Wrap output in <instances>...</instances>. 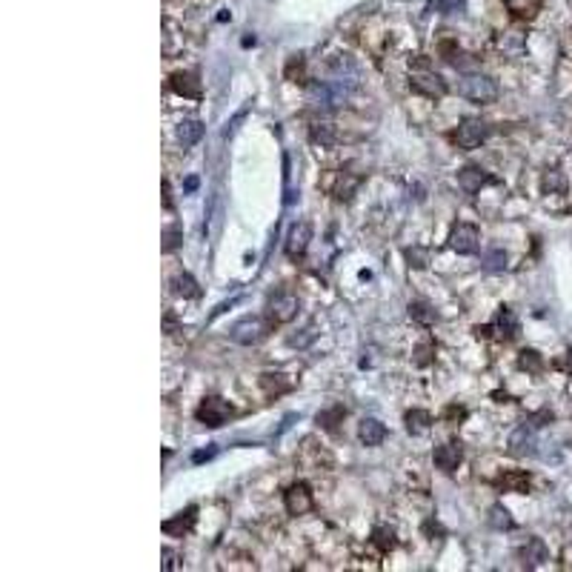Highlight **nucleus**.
Segmentation results:
<instances>
[{"label":"nucleus","mask_w":572,"mask_h":572,"mask_svg":"<svg viewBox=\"0 0 572 572\" xmlns=\"http://www.w3.org/2000/svg\"><path fill=\"white\" fill-rule=\"evenodd\" d=\"M195 418L201 424H207V427H224L232 418V407L227 401H221V398H204L198 412H195Z\"/></svg>","instance_id":"nucleus-7"},{"label":"nucleus","mask_w":572,"mask_h":572,"mask_svg":"<svg viewBox=\"0 0 572 572\" xmlns=\"http://www.w3.org/2000/svg\"><path fill=\"white\" fill-rule=\"evenodd\" d=\"M372 544L380 549V552H390L395 546V529L392 526H375L372 529Z\"/></svg>","instance_id":"nucleus-27"},{"label":"nucleus","mask_w":572,"mask_h":572,"mask_svg":"<svg viewBox=\"0 0 572 572\" xmlns=\"http://www.w3.org/2000/svg\"><path fill=\"white\" fill-rule=\"evenodd\" d=\"M509 452L512 455H535V430L532 424H521L512 438H509Z\"/></svg>","instance_id":"nucleus-13"},{"label":"nucleus","mask_w":572,"mask_h":572,"mask_svg":"<svg viewBox=\"0 0 572 572\" xmlns=\"http://www.w3.org/2000/svg\"><path fill=\"white\" fill-rule=\"evenodd\" d=\"M212 455H215V449H207V452H198V455H195V461L201 464V461H207V458H212Z\"/></svg>","instance_id":"nucleus-40"},{"label":"nucleus","mask_w":572,"mask_h":572,"mask_svg":"<svg viewBox=\"0 0 572 572\" xmlns=\"http://www.w3.org/2000/svg\"><path fill=\"white\" fill-rule=\"evenodd\" d=\"M284 504H286L289 515H306L312 509V492H309V487L306 484H292L284 492Z\"/></svg>","instance_id":"nucleus-10"},{"label":"nucleus","mask_w":572,"mask_h":572,"mask_svg":"<svg viewBox=\"0 0 572 572\" xmlns=\"http://www.w3.org/2000/svg\"><path fill=\"white\" fill-rule=\"evenodd\" d=\"M489 524H492L495 529H512V526H515V521L509 518V512H506L504 506H492V509H489Z\"/></svg>","instance_id":"nucleus-32"},{"label":"nucleus","mask_w":572,"mask_h":572,"mask_svg":"<svg viewBox=\"0 0 572 572\" xmlns=\"http://www.w3.org/2000/svg\"><path fill=\"white\" fill-rule=\"evenodd\" d=\"M495 332H498V338H504V340H512L515 335H518V318H515V312L512 309H501L498 312V318H495V326H492Z\"/></svg>","instance_id":"nucleus-21"},{"label":"nucleus","mask_w":572,"mask_h":572,"mask_svg":"<svg viewBox=\"0 0 572 572\" xmlns=\"http://www.w3.org/2000/svg\"><path fill=\"white\" fill-rule=\"evenodd\" d=\"M358 438L366 447H378V444H384V438H387V427L380 421H375V418H363L360 427H358Z\"/></svg>","instance_id":"nucleus-17"},{"label":"nucleus","mask_w":572,"mask_h":572,"mask_svg":"<svg viewBox=\"0 0 572 572\" xmlns=\"http://www.w3.org/2000/svg\"><path fill=\"white\" fill-rule=\"evenodd\" d=\"M487 135H489V126H487L484 120L467 118V120L458 126V132L452 135V140H455L461 149H478V146L487 140Z\"/></svg>","instance_id":"nucleus-6"},{"label":"nucleus","mask_w":572,"mask_h":572,"mask_svg":"<svg viewBox=\"0 0 572 572\" xmlns=\"http://www.w3.org/2000/svg\"><path fill=\"white\" fill-rule=\"evenodd\" d=\"M286 375H261V387L266 390V395H281V392H289L292 384L284 380Z\"/></svg>","instance_id":"nucleus-26"},{"label":"nucleus","mask_w":572,"mask_h":572,"mask_svg":"<svg viewBox=\"0 0 572 572\" xmlns=\"http://www.w3.org/2000/svg\"><path fill=\"white\" fill-rule=\"evenodd\" d=\"M323 186L329 189V195L335 201H349L355 195V189L360 186V175H349L340 169V172H332V180H326Z\"/></svg>","instance_id":"nucleus-9"},{"label":"nucleus","mask_w":572,"mask_h":572,"mask_svg":"<svg viewBox=\"0 0 572 572\" xmlns=\"http://www.w3.org/2000/svg\"><path fill=\"white\" fill-rule=\"evenodd\" d=\"M169 86H172V92H177L183 98H201V80L192 72H175L169 78Z\"/></svg>","instance_id":"nucleus-15"},{"label":"nucleus","mask_w":572,"mask_h":572,"mask_svg":"<svg viewBox=\"0 0 572 572\" xmlns=\"http://www.w3.org/2000/svg\"><path fill=\"white\" fill-rule=\"evenodd\" d=\"M461 95L469 100V103H478V106H487V103H495L498 100V83L487 75H467L461 80Z\"/></svg>","instance_id":"nucleus-4"},{"label":"nucleus","mask_w":572,"mask_h":572,"mask_svg":"<svg viewBox=\"0 0 572 572\" xmlns=\"http://www.w3.org/2000/svg\"><path fill=\"white\" fill-rule=\"evenodd\" d=\"M298 309H301V298L295 292H275L266 303V312L275 323H289L292 318H298Z\"/></svg>","instance_id":"nucleus-5"},{"label":"nucleus","mask_w":572,"mask_h":572,"mask_svg":"<svg viewBox=\"0 0 572 572\" xmlns=\"http://www.w3.org/2000/svg\"><path fill=\"white\" fill-rule=\"evenodd\" d=\"M430 424H432V415H430V412H424V410L407 412V430H410L412 435H424V432L430 430Z\"/></svg>","instance_id":"nucleus-24"},{"label":"nucleus","mask_w":572,"mask_h":572,"mask_svg":"<svg viewBox=\"0 0 572 572\" xmlns=\"http://www.w3.org/2000/svg\"><path fill=\"white\" fill-rule=\"evenodd\" d=\"M563 189H566L563 175H561L558 169H546V175H544V192L555 195V192H563Z\"/></svg>","instance_id":"nucleus-30"},{"label":"nucleus","mask_w":572,"mask_h":572,"mask_svg":"<svg viewBox=\"0 0 572 572\" xmlns=\"http://www.w3.org/2000/svg\"><path fill=\"white\" fill-rule=\"evenodd\" d=\"M172 289H175L177 295H183V298H198V295H201V289H198V284H195L192 275H177V278L172 281Z\"/></svg>","instance_id":"nucleus-28"},{"label":"nucleus","mask_w":572,"mask_h":572,"mask_svg":"<svg viewBox=\"0 0 572 572\" xmlns=\"http://www.w3.org/2000/svg\"><path fill=\"white\" fill-rule=\"evenodd\" d=\"M506 9L518 18V21H532L538 12H541V4L544 0H504Z\"/></svg>","instance_id":"nucleus-22"},{"label":"nucleus","mask_w":572,"mask_h":572,"mask_svg":"<svg viewBox=\"0 0 572 572\" xmlns=\"http://www.w3.org/2000/svg\"><path fill=\"white\" fill-rule=\"evenodd\" d=\"M449 246L458 255H472L481 246V232L472 224H455L452 232H449Z\"/></svg>","instance_id":"nucleus-8"},{"label":"nucleus","mask_w":572,"mask_h":572,"mask_svg":"<svg viewBox=\"0 0 572 572\" xmlns=\"http://www.w3.org/2000/svg\"><path fill=\"white\" fill-rule=\"evenodd\" d=\"M487 183H495V177L487 175V172L478 169V166H464V169L458 172V186L464 189L467 195H478L481 186H487Z\"/></svg>","instance_id":"nucleus-12"},{"label":"nucleus","mask_w":572,"mask_h":572,"mask_svg":"<svg viewBox=\"0 0 572 572\" xmlns=\"http://www.w3.org/2000/svg\"><path fill=\"white\" fill-rule=\"evenodd\" d=\"M518 555H521L524 566H541L546 561V546L541 538H526V544L518 549Z\"/></svg>","instance_id":"nucleus-19"},{"label":"nucleus","mask_w":572,"mask_h":572,"mask_svg":"<svg viewBox=\"0 0 572 572\" xmlns=\"http://www.w3.org/2000/svg\"><path fill=\"white\" fill-rule=\"evenodd\" d=\"M518 366L526 369V372H532V375H541L544 372V358L535 349H524L521 358H518Z\"/></svg>","instance_id":"nucleus-29"},{"label":"nucleus","mask_w":572,"mask_h":572,"mask_svg":"<svg viewBox=\"0 0 572 572\" xmlns=\"http://www.w3.org/2000/svg\"><path fill=\"white\" fill-rule=\"evenodd\" d=\"M410 318L418 321V323H424V326H430V323H435L438 312L427 301H415V303H410Z\"/></svg>","instance_id":"nucleus-25"},{"label":"nucleus","mask_w":572,"mask_h":572,"mask_svg":"<svg viewBox=\"0 0 572 572\" xmlns=\"http://www.w3.org/2000/svg\"><path fill=\"white\" fill-rule=\"evenodd\" d=\"M309 238H312V227H309L306 221L295 224V227L289 229V235H286V255H289L292 261L303 258V252H306V246H309Z\"/></svg>","instance_id":"nucleus-11"},{"label":"nucleus","mask_w":572,"mask_h":572,"mask_svg":"<svg viewBox=\"0 0 572 572\" xmlns=\"http://www.w3.org/2000/svg\"><path fill=\"white\" fill-rule=\"evenodd\" d=\"M432 355H435V343H432V340H424V343L415 349V358H412V360H415V366H427V363L432 360Z\"/></svg>","instance_id":"nucleus-35"},{"label":"nucleus","mask_w":572,"mask_h":572,"mask_svg":"<svg viewBox=\"0 0 572 572\" xmlns=\"http://www.w3.org/2000/svg\"><path fill=\"white\" fill-rule=\"evenodd\" d=\"M309 137H312L315 143H321V146H335V143L340 140V135H338V126H335V123H326V120H318V123H312V129H309Z\"/></svg>","instance_id":"nucleus-20"},{"label":"nucleus","mask_w":572,"mask_h":572,"mask_svg":"<svg viewBox=\"0 0 572 572\" xmlns=\"http://www.w3.org/2000/svg\"><path fill=\"white\" fill-rule=\"evenodd\" d=\"M566 366H569V369H572V349H569V352H566Z\"/></svg>","instance_id":"nucleus-41"},{"label":"nucleus","mask_w":572,"mask_h":572,"mask_svg":"<svg viewBox=\"0 0 572 572\" xmlns=\"http://www.w3.org/2000/svg\"><path fill=\"white\" fill-rule=\"evenodd\" d=\"M286 78H289L292 83L303 80V61H301V58H292V61H289V66H286Z\"/></svg>","instance_id":"nucleus-36"},{"label":"nucleus","mask_w":572,"mask_h":572,"mask_svg":"<svg viewBox=\"0 0 572 572\" xmlns=\"http://www.w3.org/2000/svg\"><path fill=\"white\" fill-rule=\"evenodd\" d=\"M340 421H343V410H340V407L323 410V412L318 415V424H321L323 430H329V432H332V430H338V424H340Z\"/></svg>","instance_id":"nucleus-31"},{"label":"nucleus","mask_w":572,"mask_h":572,"mask_svg":"<svg viewBox=\"0 0 572 572\" xmlns=\"http://www.w3.org/2000/svg\"><path fill=\"white\" fill-rule=\"evenodd\" d=\"M275 321L272 318H261V315H249V318H241L232 329H229V338L241 346H252V343H261L269 332H272Z\"/></svg>","instance_id":"nucleus-3"},{"label":"nucleus","mask_w":572,"mask_h":572,"mask_svg":"<svg viewBox=\"0 0 572 572\" xmlns=\"http://www.w3.org/2000/svg\"><path fill=\"white\" fill-rule=\"evenodd\" d=\"M195 506H189V509H183V512H177V518H169V521H163V532L166 535H172V538H183V532H189L192 529V524H195Z\"/></svg>","instance_id":"nucleus-16"},{"label":"nucleus","mask_w":572,"mask_h":572,"mask_svg":"<svg viewBox=\"0 0 572 572\" xmlns=\"http://www.w3.org/2000/svg\"><path fill=\"white\" fill-rule=\"evenodd\" d=\"M441 55H444V61L458 63V55H461V52H458V46H455L452 41H444V43H441Z\"/></svg>","instance_id":"nucleus-38"},{"label":"nucleus","mask_w":572,"mask_h":572,"mask_svg":"<svg viewBox=\"0 0 572 572\" xmlns=\"http://www.w3.org/2000/svg\"><path fill=\"white\" fill-rule=\"evenodd\" d=\"M484 266H487L489 272L504 269V266H506V255H504V249H489V252L484 255Z\"/></svg>","instance_id":"nucleus-33"},{"label":"nucleus","mask_w":572,"mask_h":572,"mask_svg":"<svg viewBox=\"0 0 572 572\" xmlns=\"http://www.w3.org/2000/svg\"><path fill=\"white\" fill-rule=\"evenodd\" d=\"M201 135H204V123H201V120H183V123L177 126V140H180L183 146L198 143Z\"/></svg>","instance_id":"nucleus-23"},{"label":"nucleus","mask_w":572,"mask_h":572,"mask_svg":"<svg viewBox=\"0 0 572 572\" xmlns=\"http://www.w3.org/2000/svg\"><path fill=\"white\" fill-rule=\"evenodd\" d=\"M495 487L504 489V492H526L529 489V472H524V469H506L504 475H498Z\"/></svg>","instance_id":"nucleus-18"},{"label":"nucleus","mask_w":572,"mask_h":572,"mask_svg":"<svg viewBox=\"0 0 572 572\" xmlns=\"http://www.w3.org/2000/svg\"><path fill=\"white\" fill-rule=\"evenodd\" d=\"M326 80H332L335 86H340L346 92H355L363 83V72L349 55H335L326 66Z\"/></svg>","instance_id":"nucleus-2"},{"label":"nucleus","mask_w":572,"mask_h":572,"mask_svg":"<svg viewBox=\"0 0 572 572\" xmlns=\"http://www.w3.org/2000/svg\"><path fill=\"white\" fill-rule=\"evenodd\" d=\"M461 458H464V449H461V444H455V441L438 447L435 455H432V461H435V467H438L441 472H455L458 464H461Z\"/></svg>","instance_id":"nucleus-14"},{"label":"nucleus","mask_w":572,"mask_h":572,"mask_svg":"<svg viewBox=\"0 0 572 572\" xmlns=\"http://www.w3.org/2000/svg\"><path fill=\"white\" fill-rule=\"evenodd\" d=\"M180 246V229H169L166 235H163V252H172V249H177Z\"/></svg>","instance_id":"nucleus-37"},{"label":"nucleus","mask_w":572,"mask_h":572,"mask_svg":"<svg viewBox=\"0 0 572 572\" xmlns=\"http://www.w3.org/2000/svg\"><path fill=\"white\" fill-rule=\"evenodd\" d=\"M410 86H412V92H418V95H424L430 100H441L447 95V80L424 58L415 61V66L410 69Z\"/></svg>","instance_id":"nucleus-1"},{"label":"nucleus","mask_w":572,"mask_h":572,"mask_svg":"<svg viewBox=\"0 0 572 572\" xmlns=\"http://www.w3.org/2000/svg\"><path fill=\"white\" fill-rule=\"evenodd\" d=\"M447 418H449V421H464V418H467V410H464V407H449V410H447Z\"/></svg>","instance_id":"nucleus-39"},{"label":"nucleus","mask_w":572,"mask_h":572,"mask_svg":"<svg viewBox=\"0 0 572 572\" xmlns=\"http://www.w3.org/2000/svg\"><path fill=\"white\" fill-rule=\"evenodd\" d=\"M407 261H410V266H415V269H424V266L430 264V249L412 246V249H407Z\"/></svg>","instance_id":"nucleus-34"}]
</instances>
